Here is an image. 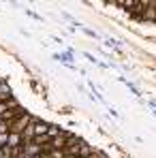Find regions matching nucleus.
<instances>
[{"instance_id": "nucleus-12", "label": "nucleus", "mask_w": 156, "mask_h": 158, "mask_svg": "<svg viewBox=\"0 0 156 158\" xmlns=\"http://www.w3.org/2000/svg\"><path fill=\"white\" fill-rule=\"evenodd\" d=\"M9 143V132H0V148H4Z\"/></svg>"}, {"instance_id": "nucleus-15", "label": "nucleus", "mask_w": 156, "mask_h": 158, "mask_svg": "<svg viewBox=\"0 0 156 158\" xmlns=\"http://www.w3.org/2000/svg\"><path fill=\"white\" fill-rule=\"evenodd\" d=\"M150 105H152V107H154V109H156V101H150Z\"/></svg>"}, {"instance_id": "nucleus-7", "label": "nucleus", "mask_w": 156, "mask_h": 158, "mask_svg": "<svg viewBox=\"0 0 156 158\" xmlns=\"http://www.w3.org/2000/svg\"><path fill=\"white\" fill-rule=\"evenodd\" d=\"M53 58H56V60H60V62H64V64H66V66H71V69L75 66V62L71 60V53H56Z\"/></svg>"}, {"instance_id": "nucleus-11", "label": "nucleus", "mask_w": 156, "mask_h": 158, "mask_svg": "<svg viewBox=\"0 0 156 158\" xmlns=\"http://www.w3.org/2000/svg\"><path fill=\"white\" fill-rule=\"evenodd\" d=\"M9 111H11V109L6 107V103H0V120H4V115H6Z\"/></svg>"}, {"instance_id": "nucleus-10", "label": "nucleus", "mask_w": 156, "mask_h": 158, "mask_svg": "<svg viewBox=\"0 0 156 158\" xmlns=\"http://www.w3.org/2000/svg\"><path fill=\"white\" fill-rule=\"evenodd\" d=\"M120 81H124V83L129 85V90H130V92H133V94H135V96H141V92H139V90H137V88H135V85H133L130 81H126V79H120Z\"/></svg>"}, {"instance_id": "nucleus-9", "label": "nucleus", "mask_w": 156, "mask_h": 158, "mask_svg": "<svg viewBox=\"0 0 156 158\" xmlns=\"http://www.w3.org/2000/svg\"><path fill=\"white\" fill-rule=\"evenodd\" d=\"M105 45H107V47H113L116 52H120V43H118V41H113V39H107V41H105Z\"/></svg>"}, {"instance_id": "nucleus-16", "label": "nucleus", "mask_w": 156, "mask_h": 158, "mask_svg": "<svg viewBox=\"0 0 156 158\" xmlns=\"http://www.w3.org/2000/svg\"><path fill=\"white\" fill-rule=\"evenodd\" d=\"M22 158H36V156H28V154H24V156H22Z\"/></svg>"}, {"instance_id": "nucleus-3", "label": "nucleus", "mask_w": 156, "mask_h": 158, "mask_svg": "<svg viewBox=\"0 0 156 158\" xmlns=\"http://www.w3.org/2000/svg\"><path fill=\"white\" fill-rule=\"evenodd\" d=\"M49 131V124L47 122H41V120H34V137H41V135H47Z\"/></svg>"}, {"instance_id": "nucleus-13", "label": "nucleus", "mask_w": 156, "mask_h": 158, "mask_svg": "<svg viewBox=\"0 0 156 158\" xmlns=\"http://www.w3.org/2000/svg\"><path fill=\"white\" fill-rule=\"evenodd\" d=\"M90 158H107V154H105V152H96V150H94V152L90 154Z\"/></svg>"}, {"instance_id": "nucleus-5", "label": "nucleus", "mask_w": 156, "mask_h": 158, "mask_svg": "<svg viewBox=\"0 0 156 158\" xmlns=\"http://www.w3.org/2000/svg\"><path fill=\"white\" fill-rule=\"evenodd\" d=\"M24 141H22V135H17V132H9V148H17V145H22Z\"/></svg>"}, {"instance_id": "nucleus-17", "label": "nucleus", "mask_w": 156, "mask_h": 158, "mask_svg": "<svg viewBox=\"0 0 156 158\" xmlns=\"http://www.w3.org/2000/svg\"><path fill=\"white\" fill-rule=\"evenodd\" d=\"M0 85H2V79H0Z\"/></svg>"}, {"instance_id": "nucleus-6", "label": "nucleus", "mask_w": 156, "mask_h": 158, "mask_svg": "<svg viewBox=\"0 0 156 158\" xmlns=\"http://www.w3.org/2000/svg\"><path fill=\"white\" fill-rule=\"evenodd\" d=\"M9 98H11V88H9V83L2 81V85H0V103H6Z\"/></svg>"}, {"instance_id": "nucleus-14", "label": "nucleus", "mask_w": 156, "mask_h": 158, "mask_svg": "<svg viewBox=\"0 0 156 158\" xmlns=\"http://www.w3.org/2000/svg\"><path fill=\"white\" fill-rule=\"evenodd\" d=\"M0 132H9V124L4 120H0Z\"/></svg>"}, {"instance_id": "nucleus-1", "label": "nucleus", "mask_w": 156, "mask_h": 158, "mask_svg": "<svg viewBox=\"0 0 156 158\" xmlns=\"http://www.w3.org/2000/svg\"><path fill=\"white\" fill-rule=\"evenodd\" d=\"M30 120H32V115H28V113L17 115V118L9 124V132H17V135H22V132H24V128L30 124Z\"/></svg>"}, {"instance_id": "nucleus-4", "label": "nucleus", "mask_w": 156, "mask_h": 158, "mask_svg": "<svg viewBox=\"0 0 156 158\" xmlns=\"http://www.w3.org/2000/svg\"><path fill=\"white\" fill-rule=\"evenodd\" d=\"M92 152H94V150H92V145H88V143L83 141V143L79 145V150H77V156L79 158H90V154H92Z\"/></svg>"}, {"instance_id": "nucleus-18", "label": "nucleus", "mask_w": 156, "mask_h": 158, "mask_svg": "<svg viewBox=\"0 0 156 158\" xmlns=\"http://www.w3.org/2000/svg\"><path fill=\"white\" fill-rule=\"evenodd\" d=\"M0 154H2V152H0Z\"/></svg>"}, {"instance_id": "nucleus-2", "label": "nucleus", "mask_w": 156, "mask_h": 158, "mask_svg": "<svg viewBox=\"0 0 156 158\" xmlns=\"http://www.w3.org/2000/svg\"><path fill=\"white\" fill-rule=\"evenodd\" d=\"M43 152H45V150H43V148H41V145H36V143H34V141H30V143H24V154H28V156H41V154H43Z\"/></svg>"}, {"instance_id": "nucleus-8", "label": "nucleus", "mask_w": 156, "mask_h": 158, "mask_svg": "<svg viewBox=\"0 0 156 158\" xmlns=\"http://www.w3.org/2000/svg\"><path fill=\"white\" fill-rule=\"evenodd\" d=\"M62 132V128H58V126H53V124H49V131H47V135L52 137V139H56L58 135Z\"/></svg>"}]
</instances>
